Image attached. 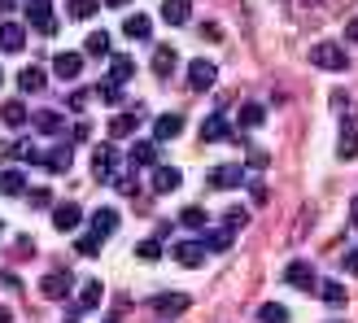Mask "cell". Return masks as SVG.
I'll list each match as a JSON object with an SVG mask.
<instances>
[{
	"mask_svg": "<svg viewBox=\"0 0 358 323\" xmlns=\"http://www.w3.org/2000/svg\"><path fill=\"white\" fill-rule=\"evenodd\" d=\"M310 66H319V70H345L350 52L336 40H319V44H310Z\"/></svg>",
	"mask_w": 358,
	"mask_h": 323,
	"instance_id": "obj_1",
	"label": "cell"
},
{
	"mask_svg": "<svg viewBox=\"0 0 358 323\" xmlns=\"http://www.w3.org/2000/svg\"><path fill=\"white\" fill-rule=\"evenodd\" d=\"M192 306V297L188 293H157V297H149V310L153 315H162V319H179Z\"/></svg>",
	"mask_w": 358,
	"mask_h": 323,
	"instance_id": "obj_2",
	"label": "cell"
},
{
	"mask_svg": "<svg viewBox=\"0 0 358 323\" xmlns=\"http://www.w3.org/2000/svg\"><path fill=\"white\" fill-rule=\"evenodd\" d=\"M22 5H27V22L40 31V35H52V31H57V22H52V5H48V0H22Z\"/></svg>",
	"mask_w": 358,
	"mask_h": 323,
	"instance_id": "obj_3",
	"label": "cell"
},
{
	"mask_svg": "<svg viewBox=\"0 0 358 323\" xmlns=\"http://www.w3.org/2000/svg\"><path fill=\"white\" fill-rule=\"evenodd\" d=\"M284 284H293V289H301V293H310V289H319V280H315V266L310 262H289L284 266Z\"/></svg>",
	"mask_w": 358,
	"mask_h": 323,
	"instance_id": "obj_4",
	"label": "cell"
},
{
	"mask_svg": "<svg viewBox=\"0 0 358 323\" xmlns=\"http://www.w3.org/2000/svg\"><path fill=\"white\" fill-rule=\"evenodd\" d=\"M70 289H75V275H70V271H48V275L40 280V293H44L48 301L70 297Z\"/></svg>",
	"mask_w": 358,
	"mask_h": 323,
	"instance_id": "obj_5",
	"label": "cell"
},
{
	"mask_svg": "<svg viewBox=\"0 0 358 323\" xmlns=\"http://www.w3.org/2000/svg\"><path fill=\"white\" fill-rule=\"evenodd\" d=\"M214 79H219V66H214V62H201V57H196V62L188 66V83L196 87V92H210Z\"/></svg>",
	"mask_w": 358,
	"mask_h": 323,
	"instance_id": "obj_6",
	"label": "cell"
},
{
	"mask_svg": "<svg viewBox=\"0 0 358 323\" xmlns=\"http://www.w3.org/2000/svg\"><path fill=\"white\" fill-rule=\"evenodd\" d=\"M79 70H83V52H57V57H52V75L66 79V83H75Z\"/></svg>",
	"mask_w": 358,
	"mask_h": 323,
	"instance_id": "obj_7",
	"label": "cell"
},
{
	"mask_svg": "<svg viewBox=\"0 0 358 323\" xmlns=\"http://www.w3.org/2000/svg\"><path fill=\"white\" fill-rule=\"evenodd\" d=\"M241 184H245V166H236V162L210 171V188H241Z\"/></svg>",
	"mask_w": 358,
	"mask_h": 323,
	"instance_id": "obj_8",
	"label": "cell"
},
{
	"mask_svg": "<svg viewBox=\"0 0 358 323\" xmlns=\"http://www.w3.org/2000/svg\"><path fill=\"white\" fill-rule=\"evenodd\" d=\"M171 254H175V262H184V266H201V258H206V249H201V241H196V236H188V241H179V245H171Z\"/></svg>",
	"mask_w": 358,
	"mask_h": 323,
	"instance_id": "obj_9",
	"label": "cell"
},
{
	"mask_svg": "<svg viewBox=\"0 0 358 323\" xmlns=\"http://www.w3.org/2000/svg\"><path fill=\"white\" fill-rule=\"evenodd\" d=\"M336 153H341L345 162L358 157V122H354V114H345V122H341V140H336Z\"/></svg>",
	"mask_w": 358,
	"mask_h": 323,
	"instance_id": "obj_10",
	"label": "cell"
},
{
	"mask_svg": "<svg viewBox=\"0 0 358 323\" xmlns=\"http://www.w3.org/2000/svg\"><path fill=\"white\" fill-rule=\"evenodd\" d=\"M92 175H96V184H110V179H114V149L110 145H101L92 153Z\"/></svg>",
	"mask_w": 358,
	"mask_h": 323,
	"instance_id": "obj_11",
	"label": "cell"
},
{
	"mask_svg": "<svg viewBox=\"0 0 358 323\" xmlns=\"http://www.w3.org/2000/svg\"><path fill=\"white\" fill-rule=\"evenodd\" d=\"M27 44V31L17 22H0V52H22Z\"/></svg>",
	"mask_w": 358,
	"mask_h": 323,
	"instance_id": "obj_12",
	"label": "cell"
},
{
	"mask_svg": "<svg viewBox=\"0 0 358 323\" xmlns=\"http://www.w3.org/2000/svg\"><path fill=\"white\" fill-rule=\"evenodd\" d=\"M175 66H179V52H175L171 44H157V48H153V70H157L162 79H171Z\"/></svg>",
	"mask_w": 358,
	"mask_h": 323,
	"instance_id": "obj_13",
	"label": "cell"
},
{
	"mask_svg": "<svg viewBox=\"0 0 358 323\" xmlns=\"http://www.w3.org/2000/svg\"><path fill=\"white\" fill-rule=\"evenodd\" d=\"M79 223H83V210H79V206H70V201H66V206L52 210V227H57V231H75Z\"/></svg>",
	"mask_w": 358,
	"mask_h": 323,
	"instance_id": "obj_14",
	"label": "cell"
},
{
	"mask_svg": "<svg viewBox=\"0 0 358 323\" xmlns=\"http://www.w3.org/2000/svg\"><path fill=\"white\" fill-rule=\"evenodd\" d=\"M17 192H27V171H17V166L0 171V196H17Z\"/></svg>",
	"mask_w": 358,
	"mask_h": 323,
	"instance_id": "obj_15",
	"label": "cell"
},
{
	"mask_svg": "<svg viewBox=\"0 0 358 323\" xmlns=\"http://www.w3.org/2000/svg\"><path fill=\"white\" fill-rule=\"evenodd\" d=\"M162 17H166L171 27H184L188 17H192V5H188V0H162Z\"/></svg>",
	"mask_w": 358,
	"mask_h": 323,
	"instance_id": "obj_16",
	"label": "cell"
},
{
	"mask_svg": "<svg viewBox=\"0 0 358 323\" xmlns=\"http://www.w3.org/2000/svg\"><path fill=\"white\" fill-rule=\"evenodd\" d=\"M101 297H105V289H101V280H87V284H83V293H79V306H75V310H79V315H87V310H96V306H101Z\"/></svg>",
	"mask_w": 358,
	"mask_h": 323,
	"instance_id": "obj_17",
	"label": "cell"
},
{
	"mask_svg": "<svg viewBox=\"0 0 358 323\" xmlns=\"http://www.w3.org/2000/svg\"><path fill=\"white\" fill-rule=\"evenodd\" d=\"M131 70H136V62L127 57V52H118V57H110V79H105V83H114V87H118V83H127V79H131Z\"/></svg>",
	"mask_w": 358,
	"mask_h": 323,
	"instance_id": "obj_18",
	"label": "cell"
},
{
	"mask_svg": "<svg viewBox=\"0 0 358 323\" xmlns=\"http://www.w3.org/2000/svg\"><path fill=\"white\" fill-rule=\"evenodd\" d=\"M201 140H206V145H214V140H227V118H223V110L210 114V118L201 122Z\"/></svg>",
	"mask_w": 358,
	"mask_h": 323,
	"instance_id": "obj_19",
	"label": "cell"
},
{
	"mask_svg": "<svg viewBox=\"0 0 358 323\" xmlns=\"http://www.w3.org/2000/svg\"><path fill=\"white\" fill-rule=\"evenodd\" d=\"M157 162V140H136L131 145V166H153Z\"/></svg>",
	"mask_w": 358,
	"mask_h": 323,
	"instance_id": "obj_20",
	"label": "cell"
},
{
	"mask_svg": "<svg viewBox=\"0 0 358 323\" xmlns=\"http://www.w3.org/2000/svg\"><path fill=\"white\" fill-rule=\"evenodd\" d=\"M44 70L40 66H27V70H17V87H22V92H44Z\"/></svg>",
	"mask_w": 358,
	"mask_h": 323,
	"instance_id": "obj_21",
	"label": "cell"
},
{
	"mask_svg": "<svg viewBox=\"0 0 358 323\" xmlns=\"http://www.w3.org/2000/svg\"><path fill=\"white\" fill-rule=\"evenodd\" d=\"M179 131H184V118H179V114H162V118L153 122V136L157 140H175Z\"/></svg>",
	"mask_w": 358,
	"mask_h": 323,
	"instance_id": "obj_22",
	"label": "cell"
},
{
	"mask_svg": "<svg viewBox=\"0 0 358 323\" xmlns=\"http://www.w3.org/2000/svg\"><path fill=\"white\" fill-rule=\"evenodd\" d=\"M149 31H153V22L145 13H127V22H122V35H131V40H149Z\"/></svg>",
	"mask_w": 358,
	"mask_h": 323,
	"instance_id": "obj_23",
	"label": "cell"
},
{
	"mask_svg": "<svg viewBox=\"0 0 358 323\" xmlns=\"http://www.w3.org/2000/svg\"><path fill=\"white\" fill-rule=\"evenodd\" d=\"M83 52L87 57H110V31H92L83 40Z\"/></svg>",
	"mask_w": 358,
	"mask_h": 323,
	"instance_id": "obj_24",
	"label": "cell"
},
{
	"mask_svg": "<svg viewBox=\"0 0 358 323\" xmlns=\"http://www.w3.org/2000/svg\"><path fill=\"white\" fill-rule=\"evenodd\" d=\"M319 293H324V301L332 310H341L345 301H350V293H345V284H336V280H328V284H319Z\"/></svg>",
	"mask_w": 358,
	"mask_h": 323,
	"instance_id": "obj_25",
	"label": "cell"
},
{
	"mask_svg": "<svg viewBox=\"0 0 358 323\" xmlns=\"http://www.w3.org/2000/svg\"><path fill=\"white\" fill-rule=\"evenodd\" d=\"M153 188H157V192H175V188H179V171H175V166H157V171H153Z\"/></svg>",
	"mask_w": 358,
	"mask_h": 323,
	"instance_id": "obj_26",
	"label": "cell"
},
{
	"mask_svg": "<svg viewBox=\"0 0 358 323\" xmlns=\"http://www.w3.org/2000/svg\"><path fill=\"white\" fill-rule=\"evenodd\" d=\"M114 227H118V214H114V210H96V214H92V231H96V236H101V241H105V236H110V231H114Z\"/></svg>",
	"mask_w": 358,
	"mask_h": 323,
	"instance_id": "obj_27",
	"label": "cell"
},
{
	"mask_svg": "<svg viewBox=\"0 0 358 323\" xmlns=\"http://www.w3.org/2000/svg\"><path fill=\"white\" fill-rule=\"evenodd\" d=\"M44 166L52 171V175H62V171H70V149L66 145H57L52 153H44Z\"/></svg>",
	"mask_w": 358,
	"mask_h": 323,
	"instance_id": "obj_28",
	"label": "cell"
},
{
	"mask_svg": "<svg viewBox=\"0 0 358 323\" xmlns=\"http://www.w3.org/2000/svg\"><path fill=\"white\" fill-rule=\"evenodd\" d=\"M262 122H266V105L249 101L245 110H241V127H262Z\"/></svg>",
	"mask_w": 358,
	"mask_h": 323,
	"instance_id": "obj_29",
	"label": "cell"
},
{
	"mask_svg": "<svg viewBox=\"0 0 358 323\" xmlns=\"http://www.w3.org/2000/svg\"><path fill=\"white\" fill-rule=\"evenodd\" d=\"M0 118H5L9 127H22V122H27V105H22V101H5V110H0Z\"/></svg>",
	"mask_w": 358,
	"mask_h": 323,
	"instance_id": "obj_30",
	"label": "cell"
},
{
	"mask_svg": "<svg viewBox=\"0 0 358 323\" xmlns=\"http://www.w3.org/2000/svg\"><path fill=\"white\" fill-rule=\"evenodd\" d=\"M140 127V114H118L114 122H110V136H131Z\"/></svg>",
	"mask_w": 358,
	"mask_h": 323,
	"instance_id": "obj_31",
	"label": "cell"
},
{
	"mask_svg": "<svg viewBox=\"0 0 358 323\" xmlns=\"http://www.w3.org/2000/svg\"><path fill=\"white\" fill-rule=\"evenodd\" d=\"M35 127H40L44 136H57V131H62V114H52V110H44V114H35Z\"/></svg>",
	"mask_w": 358,
	"mask_h": 323,
	"instance_id": "obj_32",
	"label": "cell"
},
{
	"mask_svg": "<svg viewBox=\"0 0 358 323\" xmlns=\"http://www.w3.org/2000/svg\"><path fill=\"white\" fill-rule=\"evenodd\" d=\"M258 319H262V323H289V310H284L280 301H266V306L258 310Z\"/></svg>",
	"mask_w": 358,
	"mask_h": 323,
	"instance_id": "obj_33",
	"label": "cell"
},
{
	"mask_svg": "<svg viewBox=\"0 0 358 323\" xmlns=\"http://www.w3.org/2000/svg\"><path fill=\"white\" fill-rule=\"evenodd\" d=\"M179 223H184V227H206V210L201 206H184V214H179Z\"/></svg>",
	"mask_w": 358,
	"mask_h": 323,
	"instance_id": "obj_34",
	"label": "cell"
},
{
	"mask_svg": "<svg viewBox=\"0 0 358 323\" xmlns=\"http://www.w3.org/2000/svg\"><path fill=\"white\" fill-rule=\"evenodd\" d=\"M101 245H105V241L96 236V231H87V236H79V241H75V249H79L83 258H92V254H101Z\"/></svg>",
	"mask_w": 358,
	"mask_h": 323,
	"instance_id": "obj_35",
	"label": "cell"
},
{
	"mask_svg": "<svg viewBox=\"0 0 358 323\" xmlns=\"http://www.w3.org/2000/svg\"><path fill=\"white\" fill-rule=\"evenodd\" d=\"M96 5H101V0H70V17H79V22H83V17L96 13Z\"/></svg>",
	"mask_w": 358,
	"mask_h": 323,
	"instance_id": "obj_36",
	"label": "cell"
},
{
	"mask_svg": "<svg viewBox=\"0 0 358 323\" xmlns=\"http://www.w3.org/2000/svg\"><path fill=\"white\" fill-rule=\"evenodd\" d=\"M231 245V231H214V236L201 241V249H214V254H223V249Z\"/></svg>",
	"mask_w": 358,
	"mask_h": 323,
	"instance_id": "obj_37",
	"label": "cell"
},
{
	"mask_svg": "<svg viewBox=\"0 0 358 323\" xmlns=\"http://www.w3.org/2000/svg\"><path fill=\"white\" fill-rule=\"evenodd\" d=\"M136 254L145 258V262H157V258H162V245H157V241H140V245H136Z\"/></svg>",
	"mask_w": 358,
	"mask_h": 323,
	"instance_id": "obj_38",
	"label": "cell"
},
{
	"mask_svg": "<svg viewBox=\"0 0 358 323\" xmlns=\"http://www.w3.org/2000/svg\"><path fill=\"white\" fill-rule=\"evenodd\" d=\"M27 201H31L35 210H44V206L52 201V196H48V188H31V192H27Z\"/></svg>",
	"mask_w": 358,
	"mask_h": 323,
	"instance_id": "obj_39",
	"label": "cell"
},
{
	"mask_svg": "<svg viewBox=\"0 0 358 323\" xmlns=\"http://www.w3.org/2000/svg\"><path fill=\"white\" fill-rule=\"evenodd\" d=\"M245 223H249V214H245L241 206H236V210H227V231H236V227H245Z\"/></svg>",
	"mask_w": 358,
	"mask_h": 323,
	"instance_id": "obj_40",
	"label": "cell"
},
{
	"mask_svg": "<svg viewBox=\"0 0 358 323\" xmlns=\"http://www.w3.org/2000/svg\"><path fill=\"white\" fill-rule=\"evenodd\" d=\"M201 35H206L210 44H219V40H223V27H219V22H201Z\"/></svg>",
	"mask_w": 358,
	"mask_h": 323,
	"instance_id": "obj_41",
	"label": "cell"
},
{
	"mask_svg": "<svg viewBox=\"0 0 358 323\" xmlns=\"http://www.w3.org/2000/svg\"><path fill=\"white\" fill-rule=\"evenodd\" d=\"M96 92H101V101H110V105H118V87H114V83H101Z\"/></svg>",
	"mask_w": 358,
	"mask_h": 323,
	"instance_id": "obj_42",
	"label": "cell"
},
{
	"mask_svg": "<svg viewBox=\"0 0 358 323\" xmlns=\"http://www.w3.org/2000/svg\"><path fill=\"white\" fill-rule=\"evenodd\" d=\"M0 284H5V289H9V293H17V289H22V280H17L13 271H5V275H0Z\"/></svg>",
	"mask_w": 358,
	"mask_h": 323,
	"instance_id": "obj_43",
	"label": "cell"
},
{
	"mask_svg": "<svg viewBox=\"0 0 358 323\" xmlns=\"http://www.w3.org/2000/svg\"><path fill=\"white\" fill-rule=\"evenodd\" d=\"M249 166L262 171V166H266V153H262V149H254V153H249Z\"/></svg>",
	"mask_w": 358,
	"mask_h": 323,
	"instance_id": "obj_44",
	"label": "cell"
},
{
	"mask_svg": "<svg viewBox=\"0 0 358 323\" xmlns=\"http://www.w3.org/2000/svg\"><path fill=\"white\" fill-rule=\"evenodd\" d=\"M87 96H92V92H75V96H70V110H83Z\"/></svg>",
	"mask_w": 358,
	"mask_h": 323,
	"instance_id": "obj_45",
	"label": "cell"
},
{
	"mask_svg": "<svg viewBox=\"0 0 358 323\" xmlns=\"http://www.w3.org/2000/svg\"><path fill=\"white\" fill-rule=\"evenodd\" d=\"M345 271H354V275H358V249H350V254H345Z\"/></svg>",
	"mask_w": 358,
	"mask_h": 323,
	"instance_id": "obj_46",
	"label": "cell"
},
{
	"mask_svg": "<svg viewBox=\"0 0 358 323\" xmlns=\"http://www.w3.org/2000/svg\"><path fill=\"white\" fill-rule=\"evenodd\" d=\"M0 323H13V310L9 306H0Z\"/></svg>",
	"mask_w": 358,
	"mask_h": 323,
	"instance_id": "obj_47",
	"label": "cell"
},
{
	"mask_svg": "<svg viewBox=\"0 0 358 323\" xmlns=\"http://www.w3.org/2000/svg\"><path fill=\"white\" fill-rule=\"evenodd\" d=\"M101 5H110V9H122V5H131V0H101Z\"/></svg>",
	"mask_w": 358,
	"mask_h": 323,
	"instance_id": "obj_48",
	"label": "cell"
},
{
	"mask_svg": "<svg viewBox=\"0 0 358 323\" xmlns=\"http://www.w3.org/2000/svg\"><path fill=\"white\" fill-rule=\"evenodd\" d=\"M350 219L358 223V196H354V201H350Z\"/></svg>",
	"mask_w": 358,
	"mask_h": 323,
	"instance_id": "obj_49",
	"label": "cell"
},
{
	"mask_svg": "<svg viewBox=\"0 0 358 323\" xmlns=\"http://www.w3.org/2000/svg\"><path fill=\"white\" fill-rule=\"evenodd\" d=\"M13 5H17V0H0V13H9Z\"/></svg>",
	"mask_w": 358,
	"mask_h": 323,
	"instance_id": "obj_50",
	"label": "cell"
},
{
	"mask_svg": "<svg viewBox=\"0 0 358 323\" xmlns=\"http://www.w3.org/2000/svg\"><path fill=\"white\" fill-rule=\"evenodd\" d=\"M105 323H118V319H105Z\"/></svg>",
	"mask_w": 358,
	"mask_h": 323,
	"instance_id": "obj_51",
	"label": "cell"
},
{
	"mask_svg": "<svg viewBox=\"0 0 358 323\" xmlns=\"http://www.w3.org/2000/svg\"><path fill=\"white\" fill-rule=\"evenodd\" d=\"M332 323H341V319H332Z\"/></svg>",
	"mask_w": 358,
	"mask_h": 323,
	"instance_id": "obj_52",
	"label": "cell"
},
{
	"mask_svg": "<svg viewBox=\"0 0 358 323\" xmlns=\"http://www.w3.org/2000/svg\"><path fill=\"white\" fill-rule=\"evenodd\" d=\"M0 79H5V75H0Z\"/></svg>",
	"mask_w": 358,
	"mask_h": 323,
	"instance_id": "obj_53",
	"label": "cell"
}]
</instances>
